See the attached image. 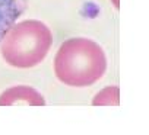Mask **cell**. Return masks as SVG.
I'll return each mask as SVG.
<instances>
[{"mask_svg": "<svg viewBox=\"0 0 149 135\" xmlns=\"http://www.w3.org/2000/svg\"><path fill=\"white\" fill-rule=\"evenodd\" d=\"M105 71L107 57L104 49L88 38L64 41L54 57V74L66 86H92Z\"/></svg>", "mask_w": 149, "mask_h": 135, "instance_id": "6da1fadb", "label": "cell"}, {"mask_svg": "<svg viewBox=\"0 0 149 135\" xmlns=\"http://www.w3.org/2000/svg\"><path fill=\"white\" fill-rule=\"evenodd\" d=\"M53 45L48 26L40 21H24L13 25L2 42V57L16 69H31L40 64Z\"/></svg>", "mask_w": 149, "mask_h": 135, "instance_id": "7a4b0ae2", "label": "cell"}, {"mask_svg": "<svg viewBox=\"0 0 149 135\" xmlns=\"http://www.w3.org/2000/svg\"><path fill=\"white\" fill-rule=\"evenodd\" d=\"M26 103L31 106H44L45 99L42 95L29 86H13L0 95V106H10L15 103Z\"/></svg>", "mask_w": 149, "mask_h": 135, "instance_id": "3957f363", "label": "cell"}, {"mask_svg": "<svg viewBox=\"0 0 149 135\" xmlns=\"http://www.w3.org/2000/svg\"><path fill=\"white\" fill-rule=\"evenodd\" d=\"M22 15V6L18 0H0V41Z\"/></svg>", "mask_w": 149, "mask_h": 135, "instance_id": "277c9868", "label": "cell"}, {"mask_svg": "<svg viewBox=\"0 0 149 135\" xmlns=\"http://www.w3.org/2000/svg\"><path fill=\"white\" fill-rule=\"evenodd\" d=\"M118 95H120V90L118 87L116 86H110V87H105L102 89L92 100V105L94 106H117L120 99H118Z\"/></svg>", "mask_w": 149, "mask_h": 135, "instance_id": "5b68a950", "label": "cell"}, {"mask_svg": "<svg viewBox=\"0 0 149 135\" xmlns=\"http://www.w3.org/2000/svg\"><path fill=\"white\" fill-rule=\"evenodd\" d=\"M113 3H114L116 8H118V0H113Z\"/></svg>", "mask_w": 149, "mask_h": 135, "instance_id": "8992f818", "label": "cell"}]
</instances>
